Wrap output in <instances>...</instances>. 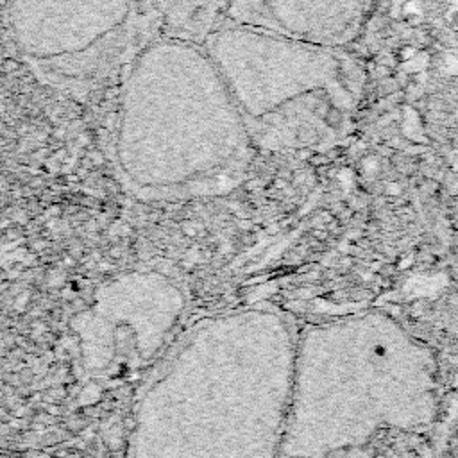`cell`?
Wrapping results in <instances>:
<instances>
[{"instance_id": "cell-1", "label": "cell", "mask_w": 458, "mask_h": 458, "mask_svg": "<svg viewBox=\"0 0 458 458\" xmlns=\"http://www.w3.org/2000/svg\"><path fill=\"white\" fill-rule=\"evenodd\" d=\"M11 39L50 86L86 93L125 73L163 36L147 0H7Z\"/></svg>"}, {"instance_id": "cell-2", "label": "cell", "mask_w": 458, "mask_h": 458, "mask_svg": "<svg viewBox=\"0 0 458 458\" xmlns=\"http://www.w3.org/2000/svg\"><path fill=\"white\" fill-rule=\"evenodd\" d=\"M372 7L374 0H225L224 21L340 48L358 38Z\"/></svg>"}, {"instance_id": "cell-3", "label": "cell", "mask_w": 458, "mask_h": 458, "mask_svg": "<svg viewBox=\"0 0 458 458\" xmlns=\"http://www.w3.org/2000/svg\"><path fill=\"white\" fill-rule=\"evenodd\" d=\"M156 11L163 34L202 43L224 21L225 0H147Z\"/></svg>"}]
</instances>
